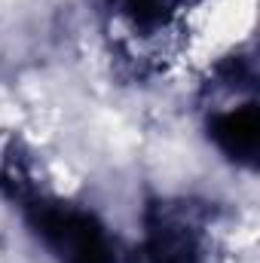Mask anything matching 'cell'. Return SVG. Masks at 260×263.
<instances>
[{"mask_svg": "<svg viewBox=\"0 0 260 263\" xmlns=\"http://www.w3.org/2000/svg\"><path fill=\"white\" fill-rule=\"evenodd\" d=\"M257 110H254V101H245V104H230L227 110H220L214 120H211V135L217 141V147L239 159V162H251L254 153H257Z\"/></svg>", "mask_w": 260, "mask_h": 263, "instance_id": "4", "label": "cell"}, {"mask_svg": "<svg viewBox=\"0 0 260 263\" xmlns=\"http://www.w3.org/2000/svg\"><path fill=\"white\" fill-rule=\"evenodd\" d=\"M31 217L49 251L62 263H114V245L104 233V227L95 223V217L67 208L62 202L28 196Z\"/></svg>", "mask_w": 260, "mask_h": 263, "instance_id": "2", "label": "cell"}, {"mask_svg": "<svg viewBox=\"0 0 260 263\" xmlns=\"http://www.w3.org/2000/svg\"><path fill=\"white\" fill-rule=\"evenodd\" d=\"M199 0H110V28L123 49L141 62H165L178 52Z\"/></svg>", "mask_w": 260, "mask_h": 263, "instance_id": "1", "label": "cell"}, {"mask_svg": "<svg viewBox=\"0 0 260 263\" xmlns=\"http://www.w3.org/2000/svg\"><path fill=\"white\" fill-rule=\"evenodd\" d=\"M147 263H205V236L193 217L178 208H159L147 227Z\"/></svg>", "mask_w": 260, "mask_h": 263, "instance_id": "3", "label": "cell"}]
</instances>
